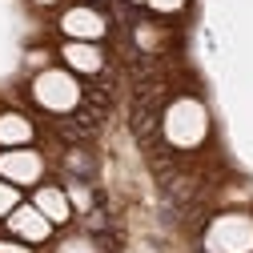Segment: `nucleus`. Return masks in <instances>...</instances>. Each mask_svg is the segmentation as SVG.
<instances>
[{"label":"nucleus","instance_id":"obj_1","mask_svg":"<svg viewBox=\"0 0 253 253\" xmlns=\"http://www.w3.org/2000/svg\"><path fill=\"white\" fill-rule=\"evenodd\" d=\"M213 137V113L197 92H177L161 109V141L173 153H197Z\"/></svg>","mask_w":253,"mask_h":253},{"label":"nucleus","instance_id":"obj_2","mask_svg":"<svg viewBox=\"0 0 253 253\" xmlns=\"http://www.w3.org/2000/svg\"><path fill=\"white\" fill-rule=\"evenodd\" d=\"M28 101H33L37 113H44L52 121L77 117L84 105V81L77 73H69L65 65H44L28 77Z\"/></svg>","mask_w":253,"mask_h":253},{"label":"nucleus","instance_id":"obj_3","mask_svg":"<svg viewBox=\"0 0 253 253\" xmlns=\"http://www.w3.org/2000/svg\"><path fill=\"white\" fill-rule=\"evenodd\" d=\"M205 253H253V213L249 209H225L213 213L201 229Z\"/></svg>","mask_w":253,"mask_h":253},{"label":"nucleus","instance_id":"obj_4","mask_svg":"<svg viewBox=\"0 0 253 253\" xmlns=\"http://www.w3.org/2000/svg\"><path fill=\"white\" fill-rule=\"evenodd\" d=\"M56 33L65 37V41H88V44H101V41L113 33V20H109L105 8L73 0V4H65V8H60V16H56Z\"/></svg>","mask_w":253,"mask_h":253},{"label":"nucleus","instance_id":"obj_5","mask_svg":"<svg viewBox=\"0 0 253 253\" xmlns=\"http://www.w3.org/2000/svg\"><path fill=\"white\" fill-rule=\"evenodd\" d=\"M0 177H4L8 185H16L20 193L24 189H37L48 177V157L37 145H28V149H0Z\"/></svg>","mask_w":253,"mask_h":253},{"label":"nucleus","instance_id":"obj_6","mask_svg":"<svg viewBox=\"0 0 253 253\" xmlns=\"http://www.w3.org/2000/svg\"><path fill=\"white\" fill-rule=\"evenodd\" d=\"M4 233L16 237V241H24V245H33V249H44V245L56 237L52 221H48L33 201H20V205L4 217Z\"/></svg>","mask_w":253,"mask_h":253},{"label":"nucleus","instance_id":"obj_7","mask_svg":"<svg viewBox=\"0 0 253 253\" xmlns=\"http://www.w3.org/2000/svg\"><path fill=\"white\" fill-rule=\"evenodd\" d=\"M56 52H60V65H65L69 73H77L81 81H97V77H105V69H109V52H105V44L60 41Z\"/></svg>","mask_w":253,"mask_h":253},{"label":"nucleus","instance_id":"obj_8","mask_svg":"<svg viewBox=\"0 0 253 253\" xmlns=\"http://www.w3.org/2000/svg\"><path fill=\"white\" fill-rule=\"evenodd\" d=\"M41 129L24 109H0V149H28L37 145Z\"/></svg>","mask_w":253,"mask_h":253},{"label":"nucleus","instance_id":"obj_9","mask_svg":"<svg viewBox=\"0 0 253 253\" xmlns=\"http://www.w3.org/2000/svg\"><path fill=\"white\" fill-rule=\"evenodd\" d=\"M28 201H33V205L52 221V229H65L69 221H73V201H69V193H65V185H56V181L37 185Z\"/></svg>","mask_w":253,"mask_h":253},{"label":"nucleus","instance_id":"obj_10","mask_svg":"<svg viewBox=\"0 0 253 253\" xmlns=\"http://www.w3.org/2000/svg\"><path fill=\"white\" fill-rule=\"evenodd\" d=\"M133 41H137V48H145V52H161V48H165V41H169V28H165V20H157V16L137 20Z\"/></svg>","mask_w":253,"mask_h":253},{"label":"nucleus","instance_id":"obj_11","mask_svg":"<svg viewBox=\"0 0 253 253\" xmlns=\"http://www.w3.org/2000/svg\"><path fill=\"white\" fill-rule=\"evenodd\" d=\"M48 245H52V253H101L92 233H65V237H56Z\"/></svg>","mask_w":253,"mask_h":253},{"label":"nucleus","instance_id":"obj_12","mask_svg":"<svg viewBox=\"0 0 253 253\" xmlns=\"http://www.w3.org/2000/svg\"><path fill=\"white\" fill-rule=\"evenodd\" d=\"M145 8H149L157 20H177V16L189 8V0H145Z\"/></svg>","mask_w":253,"mask_h":253},{"label":"nucleus","instance_id":"obj_13","mask_svg":"<svg viewBox=\"0 0 253 253\" xmlns=\"http://www.w3.org/2000/svg\"><path fill=\"white\" fill-rule=\"evenodd\" d=\"M20 201H24V193H20L16 185H8L4 177H0V225H4V217H8V213L20 205Z\"/></svg>","mask_w":253,"mask_h":253},{"label":"nucleus","instance_id":"obj_14","mask_svg":"<svg viewBox=\"0 0 253 253\" xmlns=\"http://www.w3.org/2000/svg\"><path fill=\"white\" fill-rule=\"evenodd\" d=\"M0 253H37V249L24 245V241H16V237H8V233H0Z\"/></svg>","mask_w":253,"mask_h":253},{"label":"nucleus","instance_id":"obj_15","mask_svg":"<svg viewBox=\"0 0 253 253\" xmlns=\"http://www.w3.org/2000/svg\"><path fill=\"white\" fill-rule=\"evenodd\" d=\"M33 8H60V0H28Z\"/></svg>","mask_w":253,"mask_h":253},{"label":"nucleus","instance_id":"obj_16","mask_svg":"<svg viewBox=\"0 0 253 253\" xmlns=\"http://www.w3.org/2000/svg\"><path fill=\"white\" fill-rule=\"evenodd\" d=\"M125 4H133V8H145V0H125Z\"/></svg>","mask_w":253,"mask_h":253},{"label":"nucleus","instance_id":"obj_17","mask_svg":"<svg viewBox=\"0 0 253 253\" xmlns=\"http://www.w3.org/2000/svg\"><path fill=\"white\" fill-rule=\"evenodd\" d=\"M81 4H97V0H81Z\"/></svg>","mask_w":253,"mask_h":253}]
</instances>
